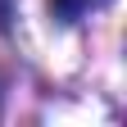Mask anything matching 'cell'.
<instances>
[{
    "label": "cell",
    "instance_id": "6da1fadb",
    "mask_svg": "<svg viewBox=\"0 0 127 127\" xmlns=\"http://www.w3.org/2000/svg\"><path fill=\"white\" fill-rule=\"evenodd\" d=\"M59 18H77L82 9H95V5H104V0H50Z\"/></svg>",
    "mask_w": 127,
    "mask_h": 127
}]
</instances>
